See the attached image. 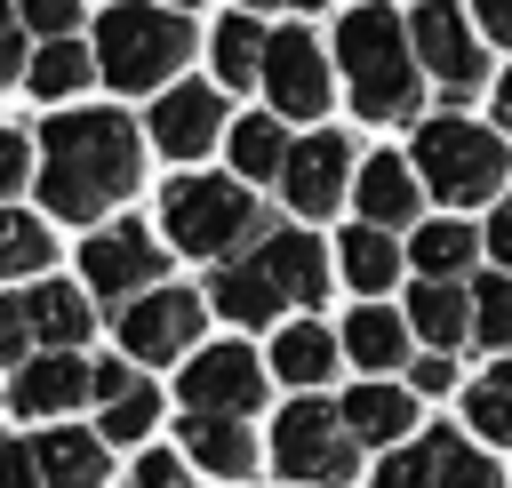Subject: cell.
<instances>
[{"label": "cell", "instance_id": "cell-1", "mask_svg": "<svg viewBox=\"0 0 512 488\" xmlns=\"http://www.w3.org/2000/svg\"><path fill=\"white\" fill-rule=\"evenodd\" d=\"M136 128L120 112H56L40 120V200L64 224H96L128 184H136Z\"/></svg>", "mask_w": 512, "mask_h": 488}, {"label": "cell", "instance_id": "cell-2", "mask_svg": "<svg viewBox=\"0 0 512 488\" xmlns=\"http://www.w3.org/2000/svg\"><path fill=\"white\" fill-rule=\"evenodd\" d=\"M336 64L352 80V112L360 120H416L424 104V56H416V32L368 0V8H344L336 24Z\"/></svg>", "mask_w": 512, "mask_h": 488}, {"label": "cell", "instance_id": "cell-3", "mask_svg": "<svg viewBox=\"0 0 512 488\" xmlns=\"http://www.w3.org/2000/svg\"><path fill=\"white\" fill-rule=\"evenodd\" d=\"M192 56V24L176 16V8H144V0H120V8H104V24H96V64H104V80L112 88H168V72Z\"/></svg>", "mask_w": 512, "mask_h": 488}, {"label": "cell", "instance_id": "cell-4", "mask_svg": "<svg viewBox=\"0 0 512 488\" xmlns=\"http://www.w3.org/2000/svg\"><path fill=\"white\" fill-rule=\"evenodd\" d=\"M504 136L496 128H480V120H424L416 128V176H424V192H440L448 208H472V200H496L504 192Z\"/></svg>", "mask_w": 512, "mask_h": 488}, {"label": "cell", "instance_id": "cell-5", "mask_svg": "<svg viewBox=\"0 0 512 488\" xmlns=\"http://www.w3.org/2000/svg\"><path fill=\"white\" fill-rule=\"evenodd\" d=\"M160 224H168L176 248L224 256V248H240L248 232H264V208H256L248 184H232V176H176V184L160 192Z\"/></svg>", "mask_w": 512, "mask_h": 488}, {"label": "cell", "instance_id": "cell-6", "mask_svg": "<svg viewBox=\"0 0 512 488\" xmlns=\"http://www.w3.org/2000/svg\"><path fill=\"white\" fill-rule=\"evenodd\" d=\"M272 464H280L288 480H304V488H344L352 464H360L344 408H328V400H296V408L272 424Z\"/></svg>", "mask_w": 512, "mask_h": 488}, {"label": "cell", "instance_id": "cell-7", "mask_svg": "<svg viewBox=\"0 0 512 488\" xmlns=\"http://www.w3.org/2000/svg\"><path fill=\"white\" fill-rule=\"evenodd\" d=\"M408 32H416L424 72H432L448 96H472V88L488 80V48H480V32H472V16H464L456 0H424V8L408 16Z\"/></svg>", "mask_w": 512, "mask_h": 488}, {"label": "cell", "instance_id": "cell-8", "mask_svg": "<svg viewBox=\"0 0 512 488\" xmlns=\"http://www.w3.org/2000/svg\"><path fill=\"white\" fill-rule=\"evenodd\" d=\"M176 392H184L192 416H248L264 400V368H256L248 344H208V352H192V368L176 376Z\"/></svg>", "mask_w": 512, "mask_h": 488}, {"label": "cell", "instance_id": "cell-9", "mask_svg": "<svg viewBox=\"0 0 512 488\" xmlns=\"http://www.w3.org/2000/svg\"><path fill=\"white\" fill-rule=\"evenodd\" d=\"M264 88L288 120H320L328 112V56H320V32L304 24H280L272 48H264Z\"/></svg>", "mask_w": 512, "mask_h": 488}, {"label": "cell", "instance_id": "cell-10", "mask_svg": "<svg viewBox=\"0 0 512 488\" xmlns=\"http://www.w3.org/2000/svg\"><path fill=\"white\" fill-rule=\"evenodd\" d=\"M200 296H184V288H144V296H128L120 304V352L128 360H176L192 336H200Z\"/></svg>", "mask_w": 512, "mask_h": 488}, {"label": "cell", "instance_id": "cell-11", "mask_svg": "<svg viewBox=\"0 0 512 488\" xmlns=\"http://www.w3.org/2000/svg\"><path fill=\"white\" fill-rule=\"evenodd\" d=\"M376 488H504L496 480V464L472 448V440H448V432H424L416 448H400V456H384V472H376Z\"/></svg>", "mask_w": 512, "mask_h": 488}, {"label": "cell", "instance_id": "cell-12", "mask_svg": "<svg viewBox=\"0 0 512 488\" xmlns=\"http://www.w3.org/2000/svg\"><path fill=\"white\" fill-rule=\"evenodd\" d=\"M160 264H168V248H152V232H136V224H112V232H96L80 248V280L96 296H112V304L160 288Z\"/></svg>", "mask_w": 512, "mask_h": 488}, {"label": "cell", "instance_id": "cell-13", "mask_svg": "<svg viewBox=\"0 0 512 488\" xmlns=\"http://www.w3.org/2000/svg\"><path fill=\"white\" fill-rule=\"evenodd\" d=\"M352 176H360V168H352V144H344L336 128H320V136H304V144L288 152V176H280V184H288V208H296V216H328V208L352 192Z\"/></svg>", "mask_w": 512, "mask_h": 488}, {"label": "cell", "instance_id": "cell-14", "mask_svg": "<svg viewBox=\"0 0 512 488\" xmlns=\"http://www.w3.org/2000/svg\"><path fill=\"white\" fill-rule=\"evenodd\" d=\"M216 136H224V96H216L208 80H184V88H168V96L152 104V144H160L168 160H200Z\"/></svg>", "mask_w": 512, "mask_h": 488}, {"label": "cell", "instance_id": "cell-15", "mask_svg": "<svg viewBox=\"0 0 512 488\" xmlns=\"http://www.w3.org/2000/svg\"><path fill=\"white\" fill-rule=\"evenodd\" d=\"M8 400H16V416H72L80 400H96V368L80 352H40L16 368Z\"/></svg>", "mask_w": 512, "mask_h": 488}, {"label": "cell", "instance_id": "cell-16", "mask_svg": "<svg viewBox=\"0 0 512 488\" xmlns=\"http://www.w3.org/2000/svg\"><path fill=\"white\" fill-rule=\"evenodd\" d=\"M352 200H360V216L368 224H416V208H424V176L408 168V160H392V152H376V160H360V176H352Z\"/></svg>", "mask_w": 512, "mask_h": 488}, {"label": "cell", "instance_id": "cell-17", "mask_svg": "<svg viewBox=\"0 0 512 488\" xmlns=\"http://www.w3.org/2000/svg\"><path fill=\"white\" fill-rule=\"evenodd\" d=\"M256 264L280 280L288 304H320V288H328V256L312 232H256Z\"/></svg>", "mask_w": 512, "mask_h": 488}, {"label": "cell", "instance_id": "cell-18", "mask_svg": "<svg viewBox=\"0 0 512 488\" xmlns=\"http://www.w3.org/2000/svg\"><path fill=\"white\" fill-rule=\"evenodd\" d=\"M208 304H216L224 320H248V328H256V320H272L288 296H280V280H272L256 256H232V264H216V280H208Z\"/></svg>", "mask_w": 512, "mask_h": 488}, {"label": "cell", "instance_id": "cell-19", "mask_svg": "<svg viewBox=\"0 0 512 488\" xmlns=\"http://www.w3.org/2000/svg\"><path fill=\"white\" fill-rule=\"evenodd\" d=\"M184 456L208 464V472H224V480H248L256 472V440H248L240 416H192L184 408Z\"/></svg>", "mask_w": 512, "mask_h": 488}, {"label": "cell", "instance_id": "cell-20", "mask_svg": "<svg viewBox=\"0 0 512 488\" xmlns=\"http://www.w3.org/2000/svg\"><path fill=\"white\" fill-rule=\"evenodd\" d=\"M408 320H416L424 344L456 352V344L472 336V288H456V280H416V288H408Z\"/></svg>", "mask_w": 512, "mask_h": 488}, {"label": "cell", "instance_id": "cell-21", "mask_svg": "<svg viewBox=\"0 0 512 488\" xmlns=\"http://www.w3.org/2000/svg\"><path fill=\"white\" fill-rule=\"evenodd\" d=\"M32 448H40L48 488H104V432H72V424H56V432H40Z\"/></svg>", "mask_w": 512, "mask_h": 488}, {"label": "cell", "instance_id": "cell-22", "mask_svg": "<svg viewBox=\"0 0 512 488\" xmlns=\"http://www.w3.org/2000/svg\"><path fill=\"white\" fill-rule=\"evenodd\" d=\"M96 72H104V64H96V56H88V48L64 32V40H40V48H32V72H24V88H32L40 104H64V96H80Z\"/></svg>", "mask_w": 512, "mask_h": 488}, {"label": "cell", "instance_id": "cell-23", "mask_svg": "<svg viewBox=\"0 0 512 488\" xmlns=\"http://www.w3.org/2000/svg\"><path fill=\"white\" fill-rule=\"evenodd\" d=\"M24 304H32V336H40L48 352H72V344H80V336L96 328L88 296H80V288H64V280H40V288H32Z\"/></svg>", "mask_w": 512, "mask_h": 488}, {"label": "cell", "instance_id": "cell-24", "mask_svg": "<svg viewBox=\"0 0 512 488\" xmlns=\"http://www.w3.org/2000/svg\"><path fill=\"white\" fill-rule=\"evenodd\" d=\"M344 352H352L368 376H392V368L408 360V320H400V312H384V304H368V312H352V320H344Z\"/></svg>", "mask_w": 512, "mask_h": 488}, {"label": "cell", "instance_id": "cell-25", "mask_svg": "<svg viewBox=\"0 0 512 488\" xmlns=\"http://www.w3.org/2000/svg\"><path fill=\"white\" fill-rule=\"evenodd\" d=\"M344 424H352V440H408L416 400L400 384H360V392H344Z\"/></svg>", "mask_w": 512, "mask_h": 488}, {"label": "cell", "instance_id": "cell-26", "mask_svg": "<svg viewBox=\"0 0 512 488\" xmlns=\"http://www.w3.org/2000/svg\"><path fill=\"white\" fill-rule=\"evenodd\" d=\"M336 248H344V280H352L360 296H384V288L400 280V256H408V248H392L384 224H352Z\"/></svg>", "mask_w": 512, "mask_h": 488}, {"label": "cell", "instance_id": "cell-27", "mask_svg": "<svg viewBox=\"0 0 512 488\" xmlns=\"http://www.w3.org/2000/svg\"><path fill=\"white\" fill-rule=\"evenodd\" d=\"M208 48H216V80H224V88H256V80H264L272 32H256V16H224Z\"/></svg>", "mask_w": 512, "mask_h": 488}, {"label": "cell", "instance_id": "cell-28", "mask_svg": "<svg viewBox=\"0 0 512 488\" xmlns=\"http://www.w3.org/2000/svg\"><path fill=\"white\" fill-rule=\"evenodd\" d=\"M328 368H336V336H328L320 320L280 328V344H272V376H288V384H320Z\"/></svg>", "mask_w": 512, "mask_h": 488}, {"label": "cell", "instance_id": "cell-29", "mask_svg": "<svg viewBox=\"0 0 512 488\" xmlns=\"http://www.w3.org/2000/svg\"><path fill=\"white\" fill-rule=\"evenodd\" d=\"M48 224L40 216H24V208H0V272L8 280H32V272H48Z\"/></svg>", "mask_w": 512, "mask_h": 488}, {"label": "cell", "instance_id": "cell-30", "mask_svg": "<svg viewBox=\"0 0 512 488\" xmlns=\"http://www.w3.org/2000/svg\"><path fill=\"white\" fill-rule=\"evenodd\" d=\"M288 152H296V144L280 136V120H256V112H248V120L232 128V160H240V176H256V184H264V176H288Z\"/></svg>", "mask_w": 512, "mask_h": 488}, {"label": "cell", "instance_id": "cell-31", "mask_svg": "<svg viewBox=\"0 0 512 488\" xmlns=\"http://www.w3.org/2000/svg\"><path fill=\"white\" fill-rule=\"evenodd\" d=\"M472 248H480V232H464V224H456V216H448V224H424V232H416V248H408V256H416V264H424V280H456V272H464V264H472Z\"/></svg>", "mask_w": 512, "mask_h": 488}, {"label": "cell", "instance_id": "cell-32", "mask_svg": "<svg viewBox=\"0 0 512 488\" xmlns=\"http://www.w3.org/2000/svg\"><path fill=\"white\" fill-rule=\"evenodd\" d=\"M472 336H480L488 352H512V272L472 280Z\"/></svg>", "mask_w": 512, "mask_h": 488}, {"label": "cell", "instance_id": "cell-33", "mask_svg": "<svg viewBox=\"0 0 512 488\" xmlns=\"http://www.w3.org/2000/svg\"><path fill=\"white\" fill-rule=\"evenodd\" d=\"M152 424H160V400H152V384H144V376H136L120 400H104V440H144Z\"/></svg>", "mask_w": 512, "mask_h": 488}, {"label": "cell", "instance_id": "cell-34", "mask_svg": "<svg viewBox=\"0 0 512 488\" xmlns=\"http://www.w3.org/2000/svg\"><path fill=\"white\" fill-rule=\"evenodd\" d=\"M464 416H472L480 440H512V384H480V392L464 400Z\"/></svg>", "mask_w": 512, "mask_h": 488}, {"label": "cell", "instance_id": "cell-35", "mask_svg": "<svg viewBox=\"0 0 512 488\" xmlns=\"http://www.w3.org/2000/svg\"><path fill=\"white\" fill-rule=\"evenodd\" d=\"M24 32H32V24H24V8H8V0H0V80H24V72H32Z\"/></svg>", "mask_w": 512, "mask_h": 488}, {"label": "cell", "instance_id": "cell-36", "mask_svg": "<svg viewBox=\"0 0 512 488\" xmlns=\"http://www.w3.org/2000/svg\"><path fill=\"white\" fill-rule=\"evenodd\" d=\"M0 488H48V472H40V448H32V440H0Z\"/></svg>", "mask_w": 512, "mask_h": 488}, {"label": "cell", "instance_id": "cell-37", "mask_svg": "<svg viewBox=\"0 0 512 488\" xmlns=\"http://www.w3.org/2000/svg\"><path fill=\"white\" fill-rule=\"evenodd\" d=\"M24 8V24L40 32V40H64L72 24H80V0H16Z\"/></svg>", "mask_w": 512, "mask_h": 488}, {"label": "cell", "instance_id": "cell-38", "mask_svg": "<svg viewBox=\"0 0 512 488\" xmlns=\"http://www.w3.org/2000/svg\"><path fill=\"white\" fill-rule=\"evenodd\" d=\"M24 352H32V304L0 296V360H24Z\"/></svg>", "mask_w": 512, "mask_h": 488}, {"label": "cell", "instance_id": "cell-39", "mask_svg": "<svg viewBox=\"0 0 512 488\" xmlns=\"http://www.w3.org/2000/svg\"><path fill=\"white\" fill-rule=\"evenodd\" d=\"M32 176V144L16 136V128H0V208H8V192Z\"/></svg>", "mask_w": 512, "mask_h": 488}, {"label": "cell", "instance_id": "cell-40", "mask_svg": "<svg viewBox=\"0 0 512 488\" xmlns=\"http://www.w3.org/2000/svg\"><path fill=\"white\" fill-rule=\"evenodd\" d=\"M472 16H480V32L496 48H512V0H472Z\"/></svg>", "mask_w": 512, "mask_h": 488}, {"label": "cell", "instance_id": "cell-41", "mask_svg": "<svg viewBox=\"0 0 512 488\" xmlns=\"http://www.w3.org/2000/svg\"><path fill=\"white\" fill-rule=\"evenodd\" d=\"M136 488H192V480L176 472V456H144L136 464Z\"/></svg>", "mask_w": 512, "mask_h": 488}, {"label": "cell", "instance_id": "cell-42", "mask_svg": "<svg viewBox=\"0 0 512 488\" xmlns=\"http://www.w3.org/2000/svg\"><path fill=\"white\" fill-rule=\"evenodd\" d=\"M128 384H136V376H128V352H120V360H96V400H120Z\"/></svg>", "mask_w": 512, "mask_h": 488}, {"label": "cell", "instance_id": "cell-43", "mask_svg": "<svg viewBox=\"0 0 512 488\" xmlns=\"http://www.w3.org/2000/svg\"><path fill=\"white\" fill-rule=\"evenodd\" d=\"M488 248H496V264L512 272V192L496 200V224H488Z\"/></svg>", "mask_w": 512, "mask_h": 488}, {"label": "cell", "instance_id": "cell-44", "mask_svg": "<svg viewBox=\"0 0 512 488\" xmlns=\"http://www.w3.org/2000/svg\"><path fill=\"white\" fill-rule=\"evenodd\" d=\"M456 384V368H448V352H432V360H416V392H448Z\"/></svg>", "mask_w": 512, "mask_h": 488}, {"label": "cell", "instance_id": "cell-45", "mask_svg": "<svg viewBox=\"0 0 512 488\" xmlns=\"http://www.w3.org/2000/svg\"><path fill=\"white\" fill-rule=\"evenodd\" d=\"M488 384H512V352H496V368H488Z\"/></svg>", "mask_w": 512, "mask_h": 488}, {"label": "cell", "instance_id": "cell-46", "mask_svg": "<svg viewBox=\"0 0 512 488\" xmlns=\"http://www.w3.org/2000/svg\"><path fill=\"white\" fill-rule=\"evenodd\" d=\"M496 112H504V120H512V72H504V80H496Z\"/></svg>", "mask_w": 512, "mask_h": 488}, {"label": "cell", "instance_id": "cell-47", "mask_svg": "<svg viewBox=\"0 0 512 488\" xmlns=\"http://www.w3.org/2000/svg\"><path fill=\"white\" fill-rule=\"evenodd\" d=\"M168 8H200V0H168Z\"/></svg>", "mask_w": 512, "mask_h": 488}, {"label": "cell", "instance_id": "cell-48", "mask_svg": "<svg viewBox=\"0 0 512 488\" xmlns=\"http://www.w3.org/2000/svg\"><path fill=\"white\" fill-rule=\"evenodd\" d=\"M248 8H280V0H248Z\"/></svg>", "mask_w": 512, "mask_h": 488}, {"label": "cell", "instance_id": "cell-49", "mask_svg": "<svg viewBox=\"0 0 512 488\" xmlns=\"http://www.w3.org/2000/svg\"><path fill=\"white\" fill-rule=\"evenodd\" d=\"M312 8H320V0H312Z\"/></svg>", "mask_w": 512, "mask_h": 488}]
</instances>
